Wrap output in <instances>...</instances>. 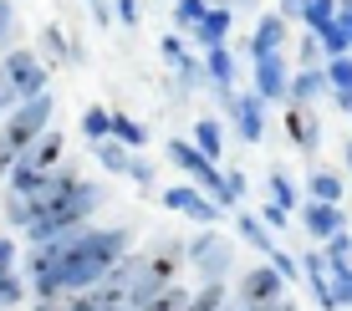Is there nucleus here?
<instances>
[{
    "label": "nucleus",
    "instance_id": "nucleus-48",
    "mask_svg": "<svg viewBox=\"0 0 352 311\" xmlns=\"http://www.w3.org/2000/svg\"><path fill=\"white\" fill-rule=\"evenodd\" d=\"M230 311H250V306H230Z\"/></svg>",
    "mask_w": 352,
    "mask_h": 311
},
{
    "label": "nucleus",
    "instance_id": "nucleus-21",
    "mask_svg": "<svg viewBox=\"0 0 352 311\" xmlns=\"http://www.w3.org/2000/svg\"><path fill=\"white\" fill-rule=\"evenodd\" d=\"M265 189H271V205L276 209H286V214H296V205H301V194H296V184H291V174L276 163L271 174H265Z\"/></svg>",
    "mask_w": 352,
    "mask_h": 311
},
{
    "label": "nucleus",
    "instance_id": "nucleus-45",
    "mask_svg": "<svg viewBox=\"0 0 352 311\" xmlns=\"http://www.w3.org/2000/svg\"><path fill=\"white\" fill-rule=\"evenodd\" d=\"M276 16L291 21V16H301V0H276Z\"/></svg>",
    "mask_w": 352,
    "mask_h": 311
},
{
    "label": "nucleus",
    "instance_id": "nucleus-41",
    "mask_svg": "<svg viewBox=\"0 0 352 311\" xmlns=\"http://www.w3.org/2000/svg\"><path fill=\"white\" fill-rule=\"evenodd\" d=\"M317 56H322V46H317V36H301V67H317Z\"/></svg>",
    "mask_w": 352,
    "mask_h": 311
},
{
    "label": "nucleus",
    "instance_id": "nucleus-42",
    "mask_svg": "<svg viewBox=\"0 0 352 311\" xmlns=\"http://www.w3.org/2000/svg\"><path fill=\"white\" fill-rule=\"evenodd\" d=\"M337 26H342L347 46H352V0H337Z\"/></svg>",
    "mask_w": 352,
    "mask_h": 311
},
{
    "label": "nucleus",
    "instance_id": "nucleus-8",
    "mask_svg": "<svg viewBox=\"0 0 352 311\" xmlns=\"http://www.w3.org/2000/svg\"><path fill=\"white\" fill-rule=\"evenodd\" d=\"M230 123H235L240 143H261L265 138V102L256 97V92H235V102H230Z\"/></svg>",
    "mask_w": 352,
    "mask_h": 311
},
{
    "label": "nucleus",
    "instance_id": "nucleus-23",
    "mask_svg": "<svg viewBox=\"0 0 352 311\" xmlns=\"http://www.w3.org/2000/svg\"><path fill=\"white\" fill-rule=\"evenodd\" d=\"M184 311H230V286H225V281L199 286V291L189 296V306H184Z\"/></svg>",
    "mask_w": 352,
    "mask_h": 311
},
{
    "label": "nucleus",
    "instance_id": "nucleus-10",
    "mask_svg": "<svg viewBox=\"0 0 352 311\" xmlns=\"http://www.w3.org/2000/svg\"><path fill=\"white\" fill-rule=\"evenodd\" d=\"M286 128H291V143H296L307 159H317V148H322V117H317V107L286 102Z\"/></svg>",
    "mask_w": 352,
    "mask_h": 311
},
{
    "label": "nucleus",
    "instance_id": "nucleus-2",
    "mask_svg": "<svg viewBox=\"0 0 352 311\" xmlns=\"http://www.w3.org/2000/svg\"><path fill=\"white\" fill-rule=\"evenodd\" d=\"M164 153H168V163H174L179 174H189V184H194V189H204V194H210L220 209H230L225 169H220V163H210V159H204V153L194 148L189 138H168V143H164Z\"/></svg>",
    "mask_w": 352,
    "mask_h": 311
},
{
    "label": "nucleus",
    "instance_id": "nucleus-13",
    "mask_svg": "<svg viewBox=\"0 0 352 311\" xmlns=\"http://www.w3.org/2000/svg\"><path fill=\"white\" fill-rule=\"evenodd\" d=\"M286 51V21L276 16V10H265L256 21V36H250V62H261V56H276Z\"/></svg>",
    "mask_w": 352,
    "mask_h": 311
},
{
    "label": "nucleus",
    "instance_id": "nucleus-43",
    "mask_svg": "<svg viewBox=\"0 0 352 311\" xmlns=\"http://www.w3.org/2000/svg\"><path fill=\"white\" fill-rule=\"evenodd\" d=\"M10 107H16V92H10L6 71H0V117H10Z\"/></svg>",
    "mask_w": 352,
    "mask_h": 311
},
{
    "label": "nucleus",
    "instance_id": "nucleus-25",
    "mask_svg": "<svg viewBox=\"0 0 352 311\" xmlns=\"http://www.w3.org/2000/svg\"><path fill=\"white\" fill-rule=\"evenodd\" d=\"M327 87H332V97H352V56H337V62H327Z\"/></svg>",
    "mask_w": 352,
    "mask_h": 311
},
{
    "label": "nucleus",
    "instance_id": "nucleus-38",
    "mask_svg": "<svg viewBox=\"0 0 352 311\" xmlns=\"http://www.w3.org/2000/svg\"><path fill=\"white\" fill-rule=\"evenodd\" d=\"M16 240H10V235H0V276H10V270H16Z\"/></svg>",
    "mask_w": 352,
    "mask_h": 311
},
{
    "label": "nucleus",
    "instance_id": "nucleus-37",
    "mask_svg": "<svg viewBox=\"0 0 352 311\" xmlns=\"http://www.w3.org/2000/svg\"><path fill=\"white\" fill-rule=\"evenodd\" d=\"M128 178H133V184H138V189H153V163L133 159V163H128Z\"/></svg>",
    "mask_w": 352,
    "mask_h": 311
},
{
    "label": "nucleus",
    "instance_id": "nucleus-32",
    "mask_svg": "<svg viewBox=\"0 0 352 311\" xmlns=\"http://www.w3.org/2000/svg\"><path fill=\"white\" fill-rule=\"evenodd\" d=\"M179 77H184V87H194V92H204V87H210V71H204V62H199V56H184Z\"/></svg>",
    "mask_w": 352,
    "mask_h": 311
},
{
    "label": "nucleus",
    "instance_id": "nucleus-49",
    "mask_svg": "<svg viewBox=\"0 0 352 311\" xmlns=\"http://www.w3.org/2000/svg\"><path fill=\"white\" fill-rule=\"evenodd\" d=\"M347 117H352V113H347Z\"/></svg>",
    "mask_w": 352,
    "mask_h": 311
},
{
    "label": "nucleus",
    "instance_id": "nucleus-3",
    "mask_svg": "<svg viewBox=\"0 0 352 311\" xmlns=\"http://www.w3.org/2000/svg\"><path fill=\"white\" fill-rule=\"evenodd\" d=\"M184 260L194 266V276H199L204 286L210 281H230V270H235V240L204 230V235H194V240L184 245Z\"/></svg>",
    "mask_w": 352,
    "mask_h": 311
},
{
    "label": "nucleus",
    "instance_id": "nucleus-27",
    "mask_svg": "<svg viewBox=\"0 0 352 311\" xmlns=\"http://www.w3.org/2000/svg\"><path fill=\"white\" fill-rule=\"evenodd\" d=\"M97 163H102V169L107 174H128V163H133V153L123 148V143H113V138H107V143H97Z\"/></svg>",
    "mask_w": 352,
    "mask_h": 311
},
{
    "label": "nucleus",
    "instance_id": "nucleus-24",
    "mask_svg": "<svg viewBox=\"0 0 352 311\" xmlns=\"http://www.w3.org/2000/svg\"><path fill=\"white\" fill-rule=\"evenodd\" d=\"M41 51L52 56V62H82V51H72L62 26H41Z\"/></svg>",
    "mask_w": 352,
    "mask_h": 311
},
{
    "label": "nucleus",
    "instance_id": "nucleus-1",
    "mask_svg": "<svg viewBox=\"0 0 352 311\" xmlns=\"http://www.w3.org/2000/svg\"><path fill=\"white\" fill-rule=\"evenodd\" d=\"M52 113H56L52 92H41V97H31V102H16V107H10V117H6V128H0V143L21 159V153L52 128Z\"/></svg>",
    "mask_w": 352,
    "mask_h": 311
},
{
    "label": "nucleus",
    "instance_id": "nucleus-6",
    "mask_svg": "<svg viewBox=\"0 0 352 311\" xmlns=\"http://www.w3.org/2000/svg\"><path fill=\"white\" fill-rule=\"evenodd\" d=\"M291 291V286L276 276L271 266H250V270H240V281H235V296H240V306H271V301H281V296Z\"/></svg>",
    "mask_w": 352,
    "mask_h": 311
},
{
    "label": "nucleus",
    "instance_id": "nucleus-15",
    "mask_svg": "<svg viewBox=\"0 0 352 311\" xmlns=\"http://www.w3.org/2000/svg\"><path fill=\"white\" fill-rule=\"evenodd\" d=\"M342 194H347V178L332 174V169H322V163H311V174H307V199H317V205H342Z\"/></svg>",
    "mask_w": 352,
    "mask_h": 311
},
{
    "label": "nucleus",
    "instance_id": "nucleus-9",
    "mask_svg": "<svg viewBox=\"0 0 352 311\" xmlns=\"http://www.w3.org/2000/svg\"><path fill=\"white\" fill-rule=\"evenodd\" d=\"M286 92H291V67H286V56L276 51V56H261L256 62V97L271 107V102H286Z\"/></svg>",
    "mask_w": 352,
    "mask_h": 311
},
{
    "label": "nucleus",
    "instance_id": "nucleus-18",
    "mask_svg": "<svg viewBox=\"0 0 352 311\" xmlns=\"http://www.w3.org/2000/svg\"><path fill=\"white\" fill-rule=\"evenodd\" d=\"M148 138H153V133H148V128H143L133 113L113 107V143H123L128 153H138V148H148Z\"/></svg>",
    "mask_w": 352,
    "mask_h": 311
},
{
    "label": "nucleus",
    "instance_id": "nucleus-46",
    "mask_svg": "<svg viewBox=\"0 0 352 311\" xmlns=\"http://www.w3.org/2000/svg\"><path fill=\"white\" fill-rule=\"evenodd\" d=\"M31 311H62V301H36Z\"/></svg>",
    "mask_w": 352,
    "mask_h": 311
},
{
    "label": "nucleus",
    "instance_id": "nucleus-33",
    "mask_svg": "<svg viewBox=\"0 0 352 311\" xmlns=\"http://www.w3.org/2000/svg\"><path fill=\"white\" fill-rule=\"evenodd\" d=\"M159 56H164V62L174 67V71L184 67V56H189V51H184V41H179V31H174V36H164V41H159Z\"/></svg>",
    "mask_w": 352,
    "mask_h": 311
},
{
    "label": "nucleus",
    "instance_id": "nucleus-4",
    "mask_svg": "<svg viewBox=\"0 0 352 311\" xmlns=\"http://www.w3.org/2000/svg\"><path fill=\"white\" fill-rule=\"evenodd\" d=\"M0 71H6L10 92H16V102H31L46 92V62L31 51V46H21V51H6L0 56Z\"/></svg>",
    "mask_w": 352,
    "mask_h": 311
},
{
    "label": "nucleus",
    "instance_id": "nucleus-35",
    "mask_svg": "<svg viewBox=\"0 0 352 311\" xmlns=\"http://www.w3.org/2000/svg\"><path fill=\"white\" fill-rule=\"evenodd\" d=\"M245 174H240V169H225V194H230V205H240V199H245Z\"/></svg>",
    "mask_w": 352,
    "mask_h": 311
},
{
    "label": "nucleus",
    "instance_id": "nucleus-11",
    "mask_svg": "<svg viewBox=\"0 0 352 311\" xmlns=\"http://www.w3.org/2000/svg\"><path fill=\"white\" fill-rule=\"evenodd\" d=\"M62 148H67V138H62V133H56V128H46V133H41V138H36V143H31V148H26V153H21V159H16V163H26V169H31V174H52V169H56V163H62Z\"/></svg>",
    "mask_w": 352,
    "mask_h": 311
},
{
    "label": "nucleus",
    "instance_id": "nucleus-30",
    "mask_svg": "<svg viewBox=\"0 0 352 311\" xmlns=\"http://www.w3.org/2000/svg\"><path fill=\"white\" fill-rule=\"evenodd\" d=\"M210 10V0H174V31H194Z\"/></svg>",
    "mask_w": 352,
    "mask_h": 311
},
{
    "label": "nucleus",
    "instance_id": "nucleus-14",
    "mask_svg": "<svg viewBox=\"0 0 352 311\" xmlns=\"http://www.w3.org/2000/svg\"><path fill=\"white\" fill-rule=\"evenodd\" d=\"M230 26H235V10H230V5H210V10H204V21H199L189 36H194V46H204V51H210V46H225Z\"/></svg>",
    "mask_w": 352,
    "mask_h": 311
},
{
    "label": "nucleus",
    "instance_id": "nucleus-16",
    "mask_svg": "<svg viewBox=\"0 0 352 311\" xmlns=\"http://www.w3.org/2000/svg\"><path fill=\"white\" fill-rule=\"evenodd\" d=\"M204 71H210L214 92H235V51L230 46H210L204 51Z\"/></svg>",
    "mask_w": 352,
    "mask_h": 311
},
{
    "label": "nucleus",
    "instance_id": "nucleus-12",
    "mask_svg": "<svg viewBox=\"0 0 352 311\" xmlns=\"http://www.w3.org/2000/svg\"><path fill=\"white\" fill-rule=\"evenodd\" d=\"M327 71L322 67H296L291 71V92H286V102H296V107H317L327 97Z\"/></svg>",
    "mask_w": 352,
    "mask_h": 311
},
{
    "label": "nucleus",
    "instance_id": "nucleus-40",
    "mask_svg": "<svg viewBox=\"0 0 352 311\" xmlns=\"http://www.w3.org/2000/svg\"><path fill=\"white\" fill-rule=\"evenodd\" d=\"M113 16L123 21V26H138V16H143V10H138V0H113Z\"/></svg>",
    "mask_w": 352,
    "mask_h": 311
},
{
    "label": "nucleus",
    "instance_id": "nucleus-19",
    "mask_svg": "<svg viewBox=\"0 0 352 311\" xmlns=\"http://www.w3.org/2000/svg\"><path fill=\"white\" fill-rule=\"evenodd\" d=\"M194 148L204 153L210 163H220V153H225V128H220V117H194Z\"/></svg>",
    "mask_w": 352,
    "mask_h": 311
},
{
    "label": "nucleus",
    "instance_id": "nucleus-7",
    "mask_svg": "<svg viewBox=\"0 0 352 311\" xmlns=\"http://www.w3.org/2000/svg\"><path fill=\"white\" fill-rule=\"evenodd\" d=\"M296 214H301V230L311 235V245H327L337 230H347L342 205H317V199H307V205H296Z\"/></svg>",
    "mask_w": 352,
    "mask_h": 311
},
{
    "label": "nucleus",
    "instance_id": "nucleus-29",
    "mask_svg": "<svg viewBox=\"0 0 352 311\" xmlns=\"http://www.w3.org/2000/svg\"><path fill=\"white\" fill-rule=\"evenodd\" d=\"M31 296V286H26V276L21 270H10V276H0V311H10V306H21Z\"/></svg>",
    "mask_w": 352,
    "mask_h": 311
},
{
    "label": "nucleus",
    "instance_id": "nucleus-28",
    "mask_svg": "<svg viewBox=\"0 0 352 311\" xmlns=\"http://www.w3.org/2000/svg\"><path fill=\"white\" fill-rule=\"evenodd\" d=\"M301 21H307V31H322L337 21V0H301Z\"/></svg>",
    "mask_w": 352,
    "mask_h": 311
},
{
    "label": "nucleus",
    "instance_id": "nucleus-36",
    "mask_svg": "<svg viewBox=\"0 0 352 311\" xmlns=\"http://www.w3.org/2000/svg\"><path fill=\"white\" fill-rule=\"evenodd\" d=\"M256 220L265 224V230H286V224H291V214H286V209H276V205H265V209L256 214Z\"/></svg>",
    "mask_w": 352,
    "mask_h": 311
},
{
    "label": "nucleus",
    "instance_id": "nucleus-5",
    "mask_svg": "<svg viewBox=\"0 0 352 311\" xmlns=\"http://www.w3.org/2000/svg\"><path fill=\"white\" fill-rule=\"evenodd\" d=\"M164 205L174 209V214H184V220H194V224H204V230L225 220V209L214 205L204 189H194V184H174V189H164Z\"/></svg>",
    "mask_w": 352,
    "mask_h": 311
},
{
    "label": "nucleus",
    "instance_id": "nucleus-22",
    "mask_svg": "<svg viewBox=\"0 0 352 311\" xmlns=\"http://www.w3.org/2000/svg\"><path fill=\"white\" fill-rule=\"evenodd\" d=\"M322 255H327V276H347L352 270V230H337L322 245Z\"/></svg>",
    "mask_w": 352,
    "mask_h": 311
},
{
    "label": "nucleus",
    "instance_id": "nucleus-26",
    "mask_svg": "<svg viewBox=\"0 0 352 311\" xmlns=\"http://www.w3.org/2000/svg\"><path fill=\"white\" fill-rule=\"evenodd\" d=\"M311 36H317V46H322L327 62H337V56H352V46H347V36H342V26H337V21H332V26H322V31H311Z\"/></svg>",
    "mask_w": 352,
    "mask_h": 311
},
{
    "label": "nucleus",
    "instance_id": "nucleus-31",
    "mask_svg": "<svg viewBox=\"0 0 352 311\" xmlns=\"http://www.w3.org/2000/svg\"><path fill=\"white\" fill-rule=\"evenodd\" d=\"M6 220L16 224V230H26V224L36 220V205H31V199H21V194H10L6 199Z\"/></svg>",
    "mask_w": 352,
    "mask_h": 311
},
{
    "label": "nucleus",
    "instance_id": "nucleus-47",
    "mask_svg": "<svg viewBox=\"0 0 352 311\" xmlns=\"http://www.w3.org/2000/svg\"><path fill=\"white\" fill-rule=\"evenodd\" d=\"M342 159H347V178H352V138H347V148H342Z\"/></svg>",
    "mask_w": 352,
    "mask_h": 311
},
{
    "label": "nucleus",
    "instance_id": "nucleus-17",
    "mask_svg": "<svg viewBox=\"0 0 352 311\" xmlns=\"http://www.w3.org/2000/svg\"><path fill=\"white\" fill-rule=\"evenodd\" d=\"M235 240H245V245L256 250V255H265V260H271L276 250H281V245H276V235L265 230L256 214H235Z\"/></svg>",
    "mask_w": 352,
    "mask_h": 311
},
{
    "label": "nucleus",
    "instance_id": "nucleus-34",
    "mask_svg": "<svg viewBox=\"0 0 352 311\" xmlns=\"http://www.w3.org/2000/svg\"><path fill=\"white\" fill-rule=\"evenodd\" d=\"M327 286H332V301H337V311L352 306V270H347V276H327Z\"/></svg>",
    "mask_w": 352,
    "mask_h": 311
},
{
    "label": "nucleus",
    "instance_id": "nucleus-44",
    "mask_svg": "<svg viewBox=\"0 0 352 311\" xmlns=\"http://www.w3.org/2000/svg\"><path fill=\"white\" fill-rule=\"evenodd\" d=\"M62 311H92L87 291H77V296H62Z\"/></svg>",
    "mask_w": 352,
    "mask_h": 311
},
{
    "label": "nucleus",
    "instance_id": "nucleus-39",
    "mask_svg": "<svg viewBox=\"0 0 352 311\" xmlns=\"http://www.w3.org/2000/svg\"><path fill=\"white\" fill-rule=\"evenodd\" d=\"M10 36H16V5H10V0H0V46H6Z\"/></svg>",
    "mask_w": 352,
    "mask_h": 311
},
{
    "label": "nucleus",
    "instance_id": "nucleus-20",
    "mask_svg": "<svg viewBox=\"0 0 352 311\" xmlns=\"http://www.w3.org/2000/svg\"><path fill=\"white\" fill-rule=\"evenodd\" d=\"M82 138H87L92 143V148H97V143H107V138H113V107H102V102H92L87 107V113H82Z\"/></svg>",
    "mask_w": 352,
    "mask_h": 311
}]
</instances>
